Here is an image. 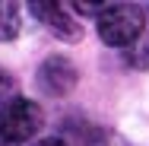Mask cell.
<instances>
[{
  "mask_svg": "<svg viewBox=\"0 0 149 146\" xmlns=\"http://www.w3.org/2000/svg\"><path fill=\"white\" fill-rule=\"evenodd\" d=\"M45 111L32 98L10 95L0 102V146H26L41 130Z\"/></svg>",
  "mask_w": 149,
  "mask_h": 146,
  "instance_id": "1",
  "label": "cell"
},
{
  "mask_svg": "<svg viewBox=\"0 0 149 146\" xmlns=\"http://www.w3.org/2000/svg\"><path fill=\"white\" fill-rule=\"evenodd\" d=\"M98 38L111 48H130L143 32H146V10L136 6V3H108L98 19Z\"/></svg>",
  "mask_w": 149,
  "mask_h": 146,
  "instance_id": "2",
  "label": "cell"
},
{
  "mask_svg": "<svg viewBox=\"0 0 149 146\" xmlns=\"http://www.w3.org/2000/svg\"><path fill=\"white\" fill-rule=\"evenodd\" d=\"M32 13L48 26V32H54L63 41H79L83 38V22H76L70 3H32Z\"/></svg>",
  "mask_w": 149,
  "mask_h": 146,
  "instance_id": "3",
  "label": "cell"
},
{
  "mask_svg": "<svg viewBox=\"0 0 149 146\" xmlns=\"http://www.w3.org/2000/svg\"><path fill=\"white\" fill-rule=\"evenodd\" d=\"M76 80H79V73H76L73 60L63 57V54H54V57H48L38 67V86L48 95H67L76 86Z\"/></svg>",
  "mask_w": 149,
  "mask_h": 146,
  "instance_id": "4",
  "label": "cell"
},
{
  "mask_svg": "<svg viewBox=\"0 0 149 146\" xmlns=\"http://www.w3.org/2000/svg\"><path fill=\"white\" fill-rule=\"evenodd\" d=\"M22 29V6L19 3H0V41H13Z\"/></svg>",
  "mask_w": 149,
  "mask_h": 146,
  "instance_id": "5",
  "label": "cell"
},
{
  "mask_svg": "<svg viewBox=\"0 0 149 146\" xmlns=\"http://www.w3.org/2000/svg\"><path fill=\"white\" fill-rule=\"evenodd\" d=\"M127 64H130V67H140V70L149 67V32H143V35L127 48Z\"/></svg>",
  "mask_w": 149,
  "mask_h": 146,
  "instance_id": "6",
  "label": "cell"
},
{
  "mask_svg": "<svg viewBox=\"0 0 149 146\" xmlns=\"http://www.w3.org/2000/svg\"><path fill=\"white\" fill-rule=\"evenodd\" d=\"M32 146H70L67 140H60V137H45V140H35Z\"/></svg>",
  "mask_w": 149,
  "mask_h": 146,
  "instance_id": "7",
  "label": "cell"
}]
</instances>
